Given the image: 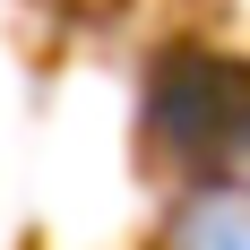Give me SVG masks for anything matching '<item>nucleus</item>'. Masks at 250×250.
<instances>
[{"label": "nucleus", "instance_id": "obj_1", "mask_svg": "<svg viewBox=\"0 0 250 250\" xmlns=\"http://www.w3.org/2000/svg\"><path fill=\"white\" fill-rule=\"evenodd\" d=\"M181 250H250V207L242 199H207L181 233Z\"/></svg>", "mask_w": 250, "mask_h": 250}]
</instances>
